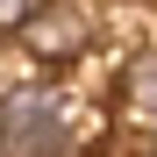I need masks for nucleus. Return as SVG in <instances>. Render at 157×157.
I'll list each match as a JSON object with an SVG mask.
<instances>
[{"instance_id":"3","label":"nucleus","mask_w":157,"mask_h":157,"mask_svg":"<svg viewBox=\"0 0 157 157\" xmlns=\"http://www.w3.org/2000/svg\"><path fill=\"white\" fill-rule=\"evenodd\" d=\"M136 107H143V114H157V57H143V64H136Z\"/></svg>"},{"instance_id":"2","label":"nucleus","mask_w":157,"mask_h":157,"mask_svg":"<svg viewBox=\"0 0 157 157\" xmlns=\"http://www.w3.org/2000/svg\"><path fill=\"white\" fill-rule=\"evenodd\" d=\"M78 36H86V29H78V14H71V7L36 14V29H29V43H36V50H71Z\"/></svg>"},{"instance_id":"1","label":"nucleus","mask_w":157,"mask_h":157,"mask_svg":"<svg viewBox=\"0 0 157 157\" xmlns=\"http://www.w3.org/2000/svg\"><path fill=\"white\" fill-rule=\"evenodd\" d=\"M64 150H71V128L50 86H14L0 100V157H64Z\"/></svg>"}]
</instances>
